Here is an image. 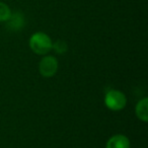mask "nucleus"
Segmentation results:
<instances>
[{"label": "nucleus", "mask_w": 148, "mask_h": 148, "mask_svg": "<svg viewBox=\"0 0 148 148\" xmlns=\"http://www.w3.org/2000/svg\"><path fill=\"white\" fill-rule=\"evenodd\" d=\"M135 114L142 122L148 121V97H143L137 103L135 107Z\"/></svg>", "instance_id": "39448f33"}, {"label": "nucleus", "mask_w": 148, "mask_h": 148, "mask_svg": "<svg viewBox=\"0 0 148 148\" xmlns=\"http://www.w3.org/2000/svg\"><path fill=\"white\" fill-rule=\"evenodd\" d=\"M59 63L56 57L51 55H45L39 63L40 74L45 78L53 77L58 71Z\"/></svg>", "instance_id": "7ed1b4c3"}, {"label": "nucleus", "mask_w": 148, "mask_h": 148, "mask_svg": "<svg viewBox=\"0 0 148 148\" xmlns=\"http://www.w3.org/2000/svg\"><path fill=\"white\" fill-rule=\"evenodd\" d=\"M105 105L111 111H122L127 105V97L121 90L111 89L105 95Z\"/></svg>", "instance_id": "f03ea898"}, {"label": "nucleus", "mask_w": 148, "mask_h": 148, "mask_svg": "<svg viewBox=\"0 0 148 148\" xmlns=\"http://www.w3.org/2000/svg\"><path fill=\"white\" fill-rule=\"evenodd\" d=\"M52 50L56 52L57 54H64L65 52H67L68 50V46L67 43L63 40H57L55 43H53L52 45Z\"/></svg>", "instance_id": "6e6552de"}, {"label": "nucleus", "mask_w": 148, "mask_h": 148, "mask_svg": "<svg viewBox=\"0 0 148 148\" xmlns=\"http://www.w3.org/2000/svg\"><path fill=\"white\" fill-rule=\"evenodd\" d=\"M11 14H12V11L8 4L0 1V23H6L10 18Z\"/></svg>", "instance_id": "0eeeda50"}, {"label": "nucleus", "mask_w": 148, "mask_h": 148, "mask_svg": "<svg viewBox=\"0 0 148 148\" xmlns=\"http://www.w3.org/2000/svg\"><path fill=\"white\" fill-rule=\"evenodd\" d=\"M6 23L9 29H11L12 31H17V29H21L23 27V23H25V17L21 12H12L10 18Z\"/></svg>", "instance_id": "423d86ee"}, {"label": "nucleus", "mask_w": 148, "mask_h": 148, "mask_svg": "<svg viewBox=\"0 0 148 148\" xmlns=\"http://www.w3.org/2000/svg\"><path fill=\"white\" fill-rule=\"evenodd\" d=\"M29 44L34 53L40 56H45L48 55V53L52 50L53 41L46 33L37 32L31 36Z\"/></svg>", "instance_id": "f257e3e1"}, {"label": "nucleus", "mask_w": 148, "mask_h": 148, "mask_svg": "<svg viewBox=\"0 0 148 148\" xmlns=\"http://www.w3.org/2000/svg\"><path fill=\"white\" fill-rule=\"evenodd\" d=\"M131 143L127 136L123 134H116L108 140L106 148H130Z\"/></svg>", "instance_id": "20e7f679"}]
</instances>
